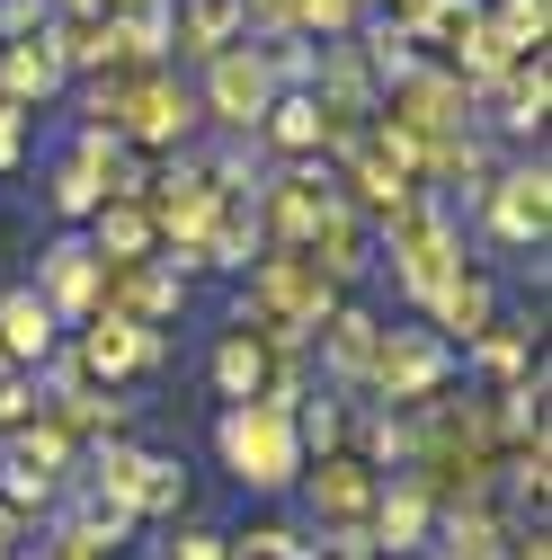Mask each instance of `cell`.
<instances>
[{"instance_id": "26", "label": "cell", "mask_w": 552, "mask_h": 560, "mask_svg": "<svg viewBox=\"0 0 552 560\" xmlns=\"http://www.w3.org/2000/svg\"><path fill=\"white\" fill-rule=\"evenodd\" d=\"M366 10H375V0H295V36L338 45V36H357V27H366Z\"/></svg>"}, {"instance_id": "15", "label": "cell", "mask_w": 552, "mask_h": 560, "mask_svg": "<svg viewBox=\"0 0 552 560\" xmlns=\"http://www.w3.org/2000/svg\"><path fill=\"white\" fill-rule=\"evenodd\" d=\"M90 249H99V267H134V258H152V249H161L152 205H143V196H107L99 214H90Z\"/></svg>"}, {"instance_id": "18", "label": "cell", "mask_w": 552, "mask_h": 560, "mask_svg": "<svg viewBox=\"0 0 552 560\" xmlns=\"http://www.w3.org/2000/svg\"><path fill=\"white\" fill-rule=\"evenodd\" d=\"M72 170H81L99 196H143V187H152V161L134 152V143H116V133H99V125L72 143Z\"/></svg>"}, {"instance_id": "32", "label": "cell", "mask_w": 552, "mask_h": 560, "mask_svg": "<svg viewBox=\"0 0 552 560\" xmlns=\"http://www.w3.org/2000/svg\"><path fill=\"white\" fill-rule=\"evenodd\" d=\"M170 560H232V542H223V534H179Z\"/></svg>"}, {"instance_id": "14", "label": "cell", "mask_w": 552, "mask_h": 560, "mask_svg": "<svg viewBox=\"0 0 552 560\" xmlns=\"http://www.w3.org/2000/svg\"><path fill=\"white\" fill-rule=\"evenodd\" d=\"M481 98H491V125H499V133H543V107H552V72H543V54H517Z\"/></svg>"}, {"instance_id": "6", "label": "cell", "mask_w": 552, "mask_h": 560, "mask_svg": "<svg viewBox=\"0 0 552 560\" xmlns=\"http://www.w3.org/2000/svg\"><path fill=\"white\" fill-rule=\"evenodd\" d=\"M375 116H392L410 143H446V133H472V90L446 72V62H419L410 81H392L383 90V107Z\"/></svg>"}, {"instance_id": "33", "label": "cell", "mask_w": 552, "mask_h": 560, "mask_svg": "<svg viewBox=\"0 0 552 560\" xmlns=\"http://www.w3.org/2000/svg\"><path fill=\"white\" fill-rule=\"evenodd\" d=\"M0 560H19V525H10V508H0Z\"/></svg>"}, {"instance_id": "7", "label": "cell", "mask_w": 552, "mask_h": 560, "mask_svg": "<svg viewBox=\"0 0 552 560\" xmlns=\"http://www.w3.org/2000/svg\"><path fill=\"white\" fill-rule=\"evenodd\" d=\"M481 214H491V232H499L508 249H543V232H552V170H543V161L499 170L491 187H481Z\"/></svg>"}, {"instance_id": "8", "label": "cell", "mask_w": 552, "mask_h": 560, "mask_svg": "<svg viewBox=\"0 0 552 560\" xmlns=\"http://www.w3.org/2000/svg\"><path fill=\"white\" fill-rule=\"evenodd\" d=\"M179 303H187V285H179V267H170V258L107 267V285H99V312H116V320H134V329L179 320Z\"/></svg>"}, {"instance_id": "25", "label": "cell", "mask_w": 552, "mask_h": 560, "mask_svg": "<svg viewBox=\"0 0 552 560\" xmlns=\"http://www.w3.org/2000/svg\"><path fill=\"white\" fill-rule=\"evenodd\" d=\"M10 463H19V471H36V480H54L62 463H72V436H62L54 418L36 409V418H19V428H10Z\"/></svg>"}, {"instance_id": "20", "label": "cell", "mask_w": 552, "mask_h": 560, "mask_svg": "<svg viewBox=\"0 0 552 560\" xmlns=\"http://www.w3.org/2000/svg\"><path fill=\"white\" fill-rule=\"evenodd\" d=\"M170 36L196 62H215V54H232L250 36V19H241V0H170Z\"/></svg>"}, {"instance_id": "17", "label": "cell", "mask_w": 552, "mask_h": 560, "mask_svg": "<svg viewBox=\"0 0 552 560\" xmlns=\"http://www.w3.org/2000/svg\"><path fill=\"white\" fill-rule=\"evenodd\" d=\"M54 312H45V294L36 285H19V294H0V357H10L19 374H36L45 357H54Z\"/></svg>"}, {"instance_id": "23", "label": "cell", "mask_w": 552, "mask_h": 560, "mask_svg": "<svg viewBox=\"0 0 552 560\" xmlns=\"http://www.w3.org/2000/svg\"><path fill=\"white\" fill-rule=\"evenodd\" d=\"M215 392H223V400H258V392H267V347H258L241 320H232L223 347H215Z\"/></svg>"}, {"instance_id": "24", "label": "cell", "mask_w": 552, "mask_h": 560, "mask_svg": "<svg viewBox=\"0 0 552 560\" xmlns=\"http://www.w3.org/2000/svg\"><path fill=\"white\" fill-rule=\"evenodd\" d=\"M428 312H437V329H463V338L499 329V294H491V276H472V267L455 276V285H446V294H437Z\"/></svg>"}, {"instance_id": "9", "label": "cell", "mask_w": 552, "mask_h": 560, "mask_svg": "<svg viewBox=\"0 0 552 560\" xmlns=\"http://www.w3.org/2000/svg\"><path fill=\"white\" fill-rule=\"evenodd\" d=\"M72 365H81V383H125V374L161 365V329H134V320H116V312H90Z\"/></svg>"}, {"instance_id": "27", "label": "cell", "mask_w": 552, "mask_h": 560, "mask_svg": "<svg viewBox=\"0 0 552 560\" xmlns=\"http://www.w3.org/2000/svg\"><path fill=\"white\" fill-rule=\"evenodd\" d=\"M472 357L491 365L499 383H526V374H534V338H526V329H481V338H472Z\"/></svg>"}, {"instance_id": "4", "label": "cell", "mask_w": 552, "mask_h": 560, "mask_svg": "<svg viewBox=\"0 0 552 560\" xmlns=\"http://www.w3.org/2000/svg\"><path fill=\"white\" fill-rule=\"evenodd\" d=\"M446 374H455V347L437 338V329H383L375 338V365H366V400H401V409H419V400H437L446 392Z\"/></svg>"}, {"instance_id": "3", "label": "cell", "mask_w": 552, "mask_h": 560, "mask_svg": "<svg viewBox=\"0 0 552 560\" xmlns=\"http://www.w3.org/2000/svg\"><path fill=\"white\" fill-rule=\"evenodd\" d=\"M223 463L241 489H295L303 480V436L286 400H232L223 409Z\"/></svg>"}, {"instance_id": "5", "label": "cell", "mask_w": 552, "mask_h": 560, "mask_svg": "<svg viewBox=\"0 0 552 560\" xmlns=\"http://www.w3.org/2000/svg\"><path fill=\"white\" fill-rule=\"evenodd\" d=\"M276 90H286V81H276V62H267V45H232V54H215V62H205V116H215L223 133H258V116L276 107Z\"/></svg>"}, {"instance_id": "30", "label": "cell", "mask_w": 552, "mask_h": 560, "mask_svg": "<svg viewBox=\"0 0 552 560\" xmlns=\"http://www.w3.org/2000/svg\"><path fill=\"white\" fill-rule=\"evenodd\" d=\"M19 418H36V383H27L19 365H10V374H0V436H10Z\"/></svg>"}, {"instance_id": "21", "label": "cell", "mask_w": 552, "mask_h": 560, "mask_svg": "<svg viewBox=\"0 0 552 560\" xmlns=\"http://www.w3.org/2000/svg\"><path fill=\"white\" fill-rule=\"evenodd\" d=\"M258 133H267L286 161H321V152H330V116H321L312 90H276V107L258 116Z\"/></svg>"}, {"instance_id": "2", "label": "cell", "mask_w": 552, "mask_h": 560, "mask_svg": "<svg viewBox=\"0 0 552 560\" xmlns=\"http://www.w3.org/2000/svg\"><path fill=\"white\" fill-rule=\"evenodd\" d=\"M383 258H392V276H401V294L428 312L455 276H463V223L446 214L428 187H410L392 214H383Z\"/></svg>"}, {"instance_id": "31", "label": "cell", "mask_w": 552, "mask_h": 560, "mask_svg": "<svg viewBox=\"0 0 552 560\" xmlns=\"http://www.w3.org/2000/svg\"><path fill=\"white\" fill-rule=\"evenodd\" d=\"M27 152V107H10V98H0V170H10Z\"/></svg>"}, {"instance_id": "12", "label": "cell", "mask_w": 552, "mask_h": 560, "mask_svg": "<svg viewBox=\"0 0 552 560\" xmlns=\"http://www.w3.org/2000/svg\"><path fill=\"white\" fill-rule=\"evenodd\" d=\"M428 534H437L428 489L410 480V471H401V480H383V489H375V516H366V542H383L392 560H419V542H428Z\"/></svg>"}, {"instance_id": "19", "label": "cell", "mask_w": 552, "mask_h": 560, "mask_svg": "<svg viewBox=\"0 0 552 560\" xmlns=\"http://www.w3.org/2000/svg\"><path fill=\"white\" fill-rule=\"evenodd\" d=\"M258 249H267V232H258V205H250V196H223V214L205 223V241H196L179 267H250Z\"/></svg>"}, {"instance_id": "11", "label": "cell", "mask_w": 552, "mask_h": 560, "mask_svg": "<svg viewBox=\"0 0 552 560\" xmlns=\"http://www.w3.org/2000/svg\"><path fill=\"white\" fill-rule=\"evenodd\" d=\"M36 267H45V285H36V294H45V312H54V320H90V312H99L107 267H99V249H90V241H54Z\"/></svg>"}, {"instance_id": "1", "label": "cell", "mask_w": 552, "mask_h": 560, "mask_svg": "<svg viewBox=\"0 0 552 560\" xmlns=\"http://www.w3.org/2000/svg\"><path fill=\"white\" fill-rule=\"evenodd\" d=\"M338 312V285L303 258V249H258L250 258V294H241V329L267 347V357H295L312 347V329Z\"/></svg>"}, {"instance_id": "13", "label": "cell", "mask_w": 552, "mask_h": 560, "mask_svg": "<svg viewBox=\"0 0 552 560\" xmlns=\"http://www.w3.org/2000/svg\"><path fill=\"white\" fill-rule=\"evenodd\" d=\"M62 81H72V72H62V54H54L45 27L36 36H0V98H10V107H45Z\"/></svg>"}, {"instance_id": "29", "label": "cell", "mask_w": 552, "mask_h": 560, "mask_svg": "<svg viewBox=\"0 0 552 560\" xmlns=\"http://www.w3.org/2000/svg\"><path fill=\"white\" fill-rule=\"evenodd\" d=\"M99 205H107V196H99V187H90V178H81L72 161H62V170H54V214H62V223H90V214H99Z\"/></svg>"}, {"instance_id": "10", "label": "cell", "mask_w": 552, "mask_h": 560, "mask_svg": "<svg viewBox=\"0 0 552 560\" xmlns=\"http://www.w3.org/2000/svg\"><path fill=\"white\" fill-rule=\"evenodd\" d=\"M375 463L366 454H321V471H312V516H321V534H366V516H375Z\"/></svg>"}, {"instance_id": "16", "label": "cell", "mask_w": 552, "mask_h": 560, "mask_svg": "<svg viewBox=\"0 0 552 560\" xmlns=\"http://www.w3.org/2000/svg\"><path fill=\"white\" fill-rule=\"evenodd\" d=\"M375 338H383V320H366L357 303H338L321 329H312V347H321V365H330V383H366V365H375Z\"/></svg>"}, {"instance_id": "22", "label": "cell", "mask_w": 552, "mask_h": 560, "mask_svg": "<svg viewBox=\"0 0 552 560\" xmlns=\"http://www.w3.org/2000/svg\"><path fill=\"white\" fill-rule=\"evenodd\" d=\"M508 551V525L491 499H472V508H437V560H499Z\"/></svg>"}, {"instance_id": "28", "label": "cell", "mask_w": 552, "mask_h": 560, "mask_svg": "<svg viewBox=\"0 0 552 560\" xmlns=\"http://www.w3.org/2000/svg\"><path fill=\"white\" fill-rule=\"evenodd\" d=\"M295 436H303V445H321V454H348V409H338V400L295 409Z\"/></svg>"}]
</instances>
